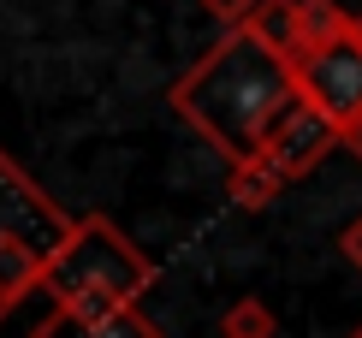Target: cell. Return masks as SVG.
<instances>
[{"instance_id":"6","label":"cell","mask_w":362,"mask_h":338,"mask_svg":"<svg viewBox=\"0 0 362 338\" xmlns=\"http://www.w3.org/2000/svg\"><path fill=\"white\" fill-rule=\"evenodd\" d=\"M30 338H167L143 309H119V315H71L54 309L42 327H30Z\"/></svg>"},{"instance_id":"11","label":"cell","mask_w":362,"mask_h":338,"mask_svg":"<svg viewBox=\"0 0 362 338\" xmlns=\"http://www.w3.org/2000/svg\"><path fill=\"white\" fill-rule=\"evenodd\" d=\"M202 6H208V18L232 36V30H250V18L262 12V0H202Z\"/></svg>"},{"instance_id":"2","label":"cell","mask_w":362,"mask_h":338,"mask_svg":"<svg viewBox=\"0 0 362 338\" xmlns=\"http://www.w3.org/2000/svg\"><path fill=\"white\" fill-rule=\"evenodd\" d=\"M148 285H155V261L119 232L107 214H83L71 226V238L59 243V255L48 261V279H42L54 309H71V315L137 309V297Z\"/></svg>"},{"instance_id":"3","label":"cell","mask_w":362,"mask_h":338,"mask_svg":"<svg viewBox=\"0 0 362 338\" xmlns=\"http://www.w3.org/2000/svg\"><path fill=\"white\" fill-rule=\"evenodd\" d=\"M71 214L0 148V320L48 279V261L71 238Z\"/></svg>"},{"instance_id":"7","label":"cell","mask_w":362,"mask_h":338,"mask_svg":"<svg viewBox=\"0 0 362 338\" xmlns=\"http://www.w3.org/2000/svg\"><path fill=\"white\" fill-rule=\"evenodd\" d=\"M351 18L356 12H344L339 0H297V36H303V54H321L333 48V42L351 36Z\"/></svg>"},{"instance_id":"13","label":"cell","mask_w":362,"mask_h":338,"mask_svg":"<svg viewBox=\"0 0 362 338\" xmlns=\"http://www.w3.org/2000/svg\"><path fill=\"white\" fill-rule=\"evenodd\" d=\"M339 143H344V148H351V155L362 161V119H351V125H344V131H339Z\"/></svg>"},{"instance_id":"12","label":"cell","mask_w":362,"mask_h":338,"mask_svg":"<svg viewBox=\"0 0 362 338\" xmlns=\"http://www.w3.org/2000/svg\"><path fill=\"white\" fill-rule=\"evenodd\" d=\"M344 255H351V267L362 273V214H356L351 226H344Z\"/></svg>"},{"instance_id":"8","label":"cell","mask_w":362,"mask_h":338,"mask_svg":"<svg viewBox=\"0 0 362 338\" xmlns=\"http://www.w3.org/2000/svg\"><path fill=\"white\" fill-rule=\"evenodd\" d=\"M250 36H262L279 59H303V36H297V0H262V12L250 18Z\"/></svg>"},{"instance_id":"10","label":"cell","mask_w":362,"mask_h":338,"mask_svg":"<svg viewBox=\"0 0 362 338\" xmlns=\"http://www.w3.org/2000/svg\"><path fill=\"white\" fill-rule=\"evenodd\" d=\"M274 309H267L262 297H238L232 309H226V320H220V332L226 338H274Z\"/></svg>"},{"instance_id":"15","label":"cell","mask_w":362,"mask_h":338,"mask_svg":"<svg viewBox=\"0 0 362 338\" xmlns=\"http://www.w3.org/2000/svg\"><path fill=\"white\" fill-rule=\"evenodd\" d=\"M351 338H362V327H356V332H351Z\"/></svg>"},{"instance_id":"9","label":"cell","mask_w":362,"mask_h":338,"mask_svg":"<svg viewBox=\"0 0 362 338\" xmlns=\"http://www.w3.org/2000/svg\"><path fill=\"white\" fill-rule=\"evenodd\" d=\"M279 190H285V178H279V166L267 161V155L238 161V166H232V178H226V196H232L238 208H250V214H255V208H267Z\"/></svg>"},{"instance_id":"5","label":"cell","mask_w":362,"mask_h":338,"mask_svg":"<svg viewBox=\"0 0 362 338\" xmlns=\"http://www.w3.org/2000/svg\"><path fill=\"white\" fill-rule=\"evenodd\" d=\"M339 143V125L327 113H315V107L297 95L285 113L274 119V131H267V148L262 155L279 166V178L291 184V178H303V173H315V166L327 161V148Z\"/></svg>"},{"instance_id":"14","label":"cell","mask_w":362,"mask_h":338,"mask_svg":"<svg viewBox=\"0 0 362 338\" xmlns=\"http://www.w3.org/2000/svg\"><path fill=\"white\" fill-rule=\"evenodd\" d=\"M351 36H356V42H362V12H356V18H351Z\"/></svg>"},{"instance_id":"4","label":"cell","mask_w":362,"mask_h":338,"mask_svg":"<svg viewBox=\"0 0 362 338\" xmlns=\"http://www.w3.org/2000/svg\"><path fill=\"white\" fill-rule=\"evenodd\" d=\"M297 89L315 113H327L333 125L344 131L351 119H362V42L344 36L321 54H303L297 59Z\"/></svg>"},{"instance_id":"1","label":"cell","mask_w":362,"mask_h":338,"mask_svg":"<svg viewBox=\"0 0 362 338\" xmlns=\"http://www.w3.org/2000/svg\"><path fill=\"white\" fill-rule=\"evenodd\" d=\"M303 89H297V66L279 59L262 36L250 30H232L208 48L185 78L173 83V113L190 119V131H202L208 143L220 148L226 161H255L267 148V131L274 119L291 107Z\"/></svg>"}]
</instances>
